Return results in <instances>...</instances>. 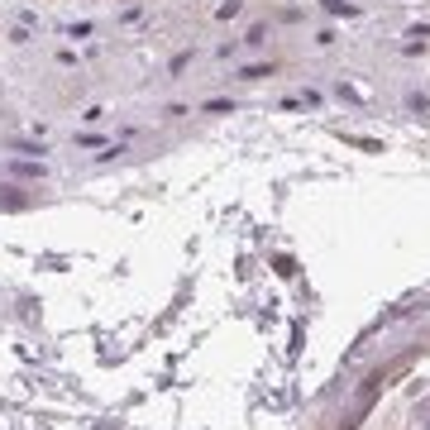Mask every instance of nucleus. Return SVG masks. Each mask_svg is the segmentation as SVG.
Wrapping results in <instances>:
<instances>
[{
  "instance_id": "obj_1",
  "label": "nucleus",
  "mask_w": 430,
  "mask_h": 430,
  "mask_svg": "<svg viewBox=\"0 0 430 430\" xmlns=\"http://www.w3.org/2000/svg\"><path fill=\"white\" fill-rule=\"evenodd\" d=\"M0 206H5V210H24V206H29V196H15L10 187H0Z\"/></svg>"
},
{
  "instance_id": "obj_2",
  "label": "nucleus",
  "mask_w": 430,
  "mask_h": 430,
  "mask_svg": "<svg viewBox=\"0 0 430 430\" xmlns=\"http://www.w3.org/2000/svg\"><path fill=\"white\" fill-rule=\"evenodd\" d=\"M325 10H330V15H354L349 0H325Z\"/></svg>"
}]
</instances>
